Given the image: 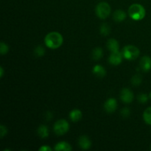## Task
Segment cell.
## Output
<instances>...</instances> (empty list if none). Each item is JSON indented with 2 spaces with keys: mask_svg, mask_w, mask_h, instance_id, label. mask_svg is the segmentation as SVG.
Here are the masks:
<instances>
[{
  "mask_svg": "<svg viewBox=\"0 0 151 151\" xmlns=\"http://www.w3.org/2000/svg\"><path fill=\"white\" fill-rule=\"evenodd\" d=\"M111 9L110 5L109 3L105 2V1L100 2L96 6V15L97 17L101 19H105L109 17V15L111 14Z\"/></svg>",
  "mask_w": 151,
  "mask_h": 151,
  "instance_id": "cell-4",
  "label": "cell"
},
{
  "mask_svg": "<svg viewBox=\"0 0 151 151\" xmlns=\"http://www.w3.org/2000/svg\"><path fill=\"white\" fill-rule=\"evenodd\" d=\"M78 145H79V147L83 150H88L91 147V142L87 136L83 135L81 136L78 139Z\"/></svg>",
  "mask_w": 151,
  "mask_h": 151,
  "instance_id": "cell-10",
  "label": "cell"
},
{
  "mask_svg": "<svg viewBox=\"0 0 151 151\" xmlns=\"http://www.w3.org/2000/svg\"><path fill=\"white\" fill-rule=\"evenodd\" d=\"M83 117V113L80 109H73L69 113V118L73 122H77L81 120Z\"/></svg>",
  "mask_w": 151,
  "mask_h": 151,
  "instance_id": "cell-11",
  "label": "cell"
},
{
  "mask_svg": "<svg viewBox=\"0 0 151 151\" xmlns=\"http://www.w3.org/2000/svg\"><path fill=\"white\" fill-rule=\"evenodd\" d=\"M55 150L56 151H69L72 150V146L66 142H60L55 146Z\"/></svg>",
  "mask_w": 151,
  "mask_h": 151,
  "instance_id": "cell-13",
  "label": "cell"
},
{
  "mask_svg": "<svg viewBox=\"0 0 151 151\" xmlns=\"http://www.w3.org/2000/svg\"><path fill=\"white\" fill-rule=\"evenodd\" d=\"M53 130L54 132L55 133L56 135L58 136H63L65 134L69 131V124L65 119H59L54 124L53 126Z\"/></svg>",
  "mask_w": 151,
  "mask_h": 151,
  "instance_id": "cell-5",
  "label": "cell"
},
{
  "mask_svg": "<svg viewBox=\"0 0 151 151\" xmlns=\"http://www.w3.org/2000/svg\"><path fill=\"white\" fill-rule=\"evenodd\" d=\"M100 32L102 35H105V36H106V35H109V33H110V32H111V27L106 23L103 24L100 26Z\"/></svg>",
  "mask_w": 151,
  "mask_h": 151,
  "instance_id": "cell-19",
  "label": "cell"
},
{
  "mask_svg": "<svg viewBox=\"0 0 151 151\" xmlns=\"http://www.w3.org/2000/svg\"><path fill=\"white\" fill-rule=\"evenodd\" d=\"M7 130L4 125H0V137L3 138L4 136L7 135Z\"/></svg>",
  "mask_w": 151,
  "mask_h": 151,
  "instance_id": "cell-25",
  "label": "cell"
},
{
  "mask_svg": "<svg viewBox=\"0 0 151 151\" xmlns=\"http://www.w3.org/2000/svg\"><path fill=\"white\" fill-rule=\"evenodd\" d=\"M137 100L139 102L141 103H146L148 100V97L146 94H140L137 97Z\"/></svg>",
  "mask_w": 151,
  "mask_h": 151,
  "instance_id": "cell-23",
  "label": "cell"
},
{
  "mask_svg": "<svg viewBox=\"0 0 151 151\" xmlns=\"http://www.w3.org/2000/svg\"><path fill=\"white\" fill-rule=\"evenodd\" d=\"M123 58L124 57L122 55V52H120L119 51L114 52H111V54L109 56V61L111 65L118 66V65H119L122 63Z\"/></svg>",
  "mask_w": 151,
  "mask_h": 151,
  "instance_id": "cell-7",
  "label": "cell"
},
{
  "mask_svg": "<svg viewBox=\"0 0 151 151\" xmlns=\"http://www.w3.org/2000/svg\"><path fill=\"white\" fill-rule=\"evenodd\" d=\"M63 36L58 32H50L44 38V43L50 49H58L62 45Z\"/></svg>",
  "mask_w": 151,
  "mask_h": 151,
  "instance_id": "cell-1",
  "label": "cell"
},
{
  "mask_svg": "<svg viewBox=\"0 0 151 151\" xmlns=\"http://www.w3.org/2000/svg\"><path fill=\"white\" fill-rule=\"evenodd\" d=\"M92 58L95 60H99L103 58V49L100 48V47H97L94 50H93L92 54Z\"/></svg>",
  "mask_w": 151,
  "mask_h": 151,
  "instance_id": "cell-17",
  "label": "cell"
},
{
  "mask_svg": "<svg viewBox=\"0 0 151 151\" xmlns=\"http://www.w3.org/2000/svg\"><path fill=\"white\" fill-rule=\"evenodd\" d=\"M38 134L41 138L45 139L49 136L48 127L45 125H41L38 128Z\"/></svg>",
  "mask_w": 151,
  "mask_h": 151,
  "instance_id": "cell-16",
  "label": "cell"
},
{
  "mask_svg": "<svg viewBox=\"0 0 151 151\" xmlns=\"http://www.w3.org/2000/svg\"><path fill=\"white\" fill-rule=\"evenodd\" d=\"M104 109L108 113H114L117 109V101L116 99H108L104 104Z\"/></svg>",
  "mask_w": 151,
  "mask_h": 151,
  "instance_id": "cell-8",
  "label": "cell"
},
{
  "mask_svg": "<svg viewBox=\"0 0 151 151\" xmlns=\"http://www.w3.org/2000/svg\"><path fill=\"white\" fill-rule=\"evenodd\" d=\"M134 93L129 88H122L120 92V99L123 103H131L134 100Z\"/></svg>",
  "mask_w": 151,
  "mask_h": 151,
  "instance_id": "cell-6",
  "label": "cell"
},
{
  "mask_svg": "<svg viewBox=\"0 0 151 151\" xmlns=\"http://www.w3.org/2000/svg\"><path fill=\"white\" fill-rule=\"evenodd\" d=\"M143 119L145 122L148 125H151V106L147 108L143 113Z\"/></svg>",
  "mask_w": 151,
  "mask_h": 151,
  "instance_id": "cell-18",
  "label": "cell"
},
{
  "mask_svg": "<svg viewBox=\"0 0 151 151\" xmlns=\"http://www.w3.org/2000/svg\"><path fill=\"white\" fill-rule=\"evenodd\" d=\"M139 66L143 72H149L151 69V58L150 56H143L140 60Z\"/></svg>",
  "mask_w": 151,
  "mask_h": 151,
  "instance_id": "cell-9",
  "label": "cell"
},
{
  "mask_svg": "<svg viewBox=\"0 0 151 151\" xmlns=\"http://www.w3.org/2000/svg\"><path fill=\"white\" fill-rule=\"evenodd\" d=\"M92 72L94 75L99 77V78H103V77L106 76V70L105 69V68L103 67V66L99 64L95 65V66L93 67Z\"/></svg>",
  "mask_w": 151,
  "mask_h": 151,
  "instance_id": "cell-12",
  "label": "cell"
},
{
  "mask_svg": "<svg viewBox=\"0 0 151 151\" xmlns=\"http://www.w3.org/2000/svg\"><path fill=\"white\" fill-rule=\"evenodd\" d=\"M128 15L133 20H142L145 17V9L140 4H133L128 8Z\"/></svg>",
  "mask_w": 151,
  "mask_h": 151,
  "instance_id": "cell-2",
  "label": "cell"
},
{
  "mask_svg": "<svg viewBox=\"0 0 151 151\" xmlns=\"http://www.w3.org/2000/svg\"><path fill=\"white\" fill-rule=\"evenodd\" d=\"M130 114H131V111H130V109L128 108H124V109H122L121 110V115L123 117H128L130 116Z\"/></svg>",
  "mask_w": 151,
  "mask_h": 151,
  "instance_id": "cell-24",
  "label": "cell"
},
{
  "mask_svg": "<svg viewBox=\"0 0 151 151\" xmlns=\"http://www.w3.org/2000/svg\"><path fill=\"white\" fill-rule=\"evenodd\" d=\"M150 98L151 99V92L150 93Z\"/></svg>",
  "mask_w": 151,
  "mask_h": 151,
  "instance_id": "cell-29",
  "label": "cell"
},
{
  "mask_svg": "<svg viewBox=\"0 0 151 151\" xmlns=\"http://www.w3.org/2000/svg\"><path fill=\"white\" fill-rule=\"evenodd\" d=\"M52 114L51 113L50 111H47V114H46V118H47V120H51L52 119Z\"/></svg>",
  "mask_w": 151,
  "mask_h": 151,
  "instance_id": "cell-27",
  "label": "cell"
},
{
  "mask_svg": "<svg viewBox=\"0 0 151 151\" xmlns=\"http://www.w3.org/2000/svg\"><path fill=\"white\" fill-rule=\"evenodd\" d=\"M39 151H51L52 148L50 147L47 145H43L42 147H41L39 148Z\"/></svg>",
  "mask_w": 151,
  "mask_h": 151,
  "instance_id": "cell-26",
  "label": "cell"
},
{
  "mask_svg": "<svg viewBox=\"0 0 151 151\" xmlns=\"http://www.w3.org/2000/svg\"><path fill=\"white\" fill-rule=\"evenodd\" d=\"M150 150H151V147H150Z\"/></svg>",
  "mask_w": 151,
  "mask_h": 151,
  "instance_id": "cell-30",
  "label": "cell"
},
{
  "mask_svg": "<svg viewBox=\"0 0 151 151\" xmlns=\"http://www.w3.org/2000/svg\"><path fill=\"white\" fill-rule=\"evenodd\" d=\"M34 53H35V55L37 56V57H42L45 54V49L41 45H38L35 47V50H34Z\"/></svg>",
  "mask_w": 151,
  "mask_h": 151,
  "instance_id": "cell-21",
  "label": "cell"
},
{
  "mask_svg": "<svg viewBox=\"0 0 151 151\" xmlns=\"http://www.w3.org/2000/svg\"><path fill=\"white\" fill-rule=\"evenodd\" d=\"M142 82V78L141 75L139 74H137V75H134L131 78V83L134 86H138Z\"/></svg>",
  "mask_w": 151,
  "mask_h": 151,
  "instance_id": "cell-20",
  "label": "cell"
},
{
  "mask_svg": "<svg viewBox=\"0 0 151 151\" xmlns=\"http://www.w3.org/2000/svg\"><path fill=\"white\" fill-rule=\"evenodd\" d=\"M126 13L122 10H115L113 14L114 20L116 22H122L126 19Z\"/></svg>",
  "mask_w": 151,
  "mask_h": 151,
  "instance_id": "cell-14",
  "label": "cell"
},
{
  "mask_svg": "<svg viewBox=\"0 0 151 151\" xmlns=\"http://www.w3.org/2000/svg\"><path fill=\"white\" fill-rule=\"evenodd\" d=\"M4 76V69H3L2 66L0 67V78H2Z\"/></svg>",
  "mask_w": 151,
  "mask_h": 151,
  "instance_id": "cell-28",
  "label": "cell"
},
{
  "mask_svg": "<svg viewBox=\"0 0 151 151\" xmlns=\"http://www.w3.org/2000/svg\"><path fill=\"white\" fill-rule=\"evenodd\" d=\"M9 51V47L6 43L1 42L0 44V53L1 55H5Z\"/></svg>",
  "mask_w": 151,
  "mask_h": 151,
  "instance_id": "cell-22",
  "label": "cell"
},
{
  "mask_svg": "<svg viewBox=\"0 0 151 151\" xmlns=\"http://www.w3.org/2000/svg\"><path fill=\"white\" fill-rule=\"evenodd\" d=\"M107 47L111 52L119 51V42L114 38H111L107 41Z\"/></svg>",
  "mask_w": 151,
  "mask_h": 151,
  "instance_id": "cell-15",
  "label": "cell"
},
{
  "mask_svg": "<svg viewBox=\"0 0 151 151\" xmlns=\"http://www.w3.org/2000/svg\"><path fill=\"white\" fill-rule=\"evenodd\" d=\"M122 55L124 58L129 60H133L137 59L140 54V51L136 46L127 45L122 49Z\"/></svg>",
  "mask_w": 151,
  "mask_h": 151,
  "instance_id": "cell-3",
  "label": "cell"
}]
</instances>
